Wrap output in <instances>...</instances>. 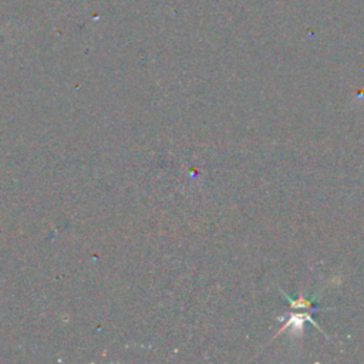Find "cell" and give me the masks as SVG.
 <instances>
[{
	"label": "cell",
	"instance_id": "obj_1",
	"mask_svg": "<svg viewBox=\"0 0 364 364\" xmlns=\"http://www.w3.org/2000/svg\"><path fill=\"white\" fill-rule=\"evenodd\" d=\"M284 299L292 305V308L293 309H305V308H311L313 306V300H308L306 297H299L297 300H293V299H290V297L287 296V295H283Z\"/></svg>",
	"mask_w": 364,
	"mask_h": 364
}]
</instances>
